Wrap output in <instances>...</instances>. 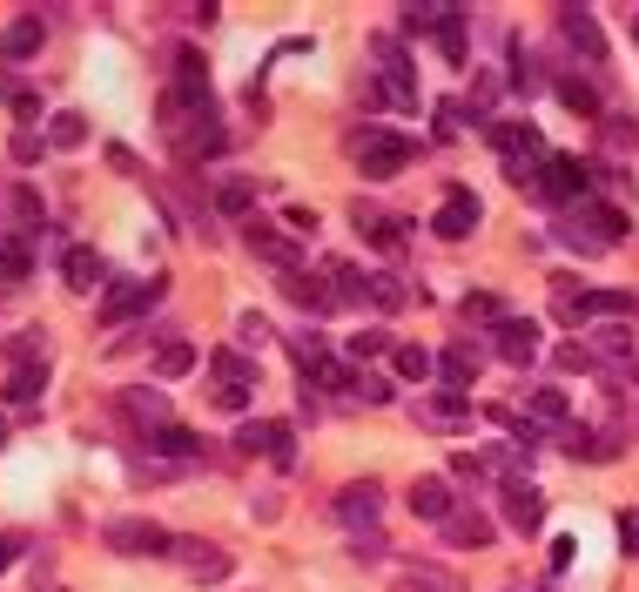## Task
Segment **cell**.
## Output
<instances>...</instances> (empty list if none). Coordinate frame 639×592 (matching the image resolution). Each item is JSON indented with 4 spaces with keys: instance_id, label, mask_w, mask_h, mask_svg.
Returning <instances> with one entry per match:
<instances>
[{
    "instance_id": "obj_1",
    "label": "cell",
    "mask_w": 639,
    "mask_h": 592,
    "mask_svg": "<svg viewBox=\"0 0 639 592\" xmlns=\"http://www.w3.org/2000/svg\"><path fill=\"white\" fill-rule=\"evenodd\" d=\"M350 155H357V168H364L370 183H384V176H405V168H411L418 142H411V135H397V128L364 122V128H350Z\"/></svg>"
},
{
    "instance_id": "obj_2",
    "label": "cell",
    "mask_w": 639,
    "mask_h": 592,
    "mask_svg": "<svg viewBox=\"0 0 639 592\" xmlns=\"http://www.w3.org/2000/svg\"><path fill=\"white\" fill-rule=\"evenodd\" d=\"M102 539H108V552H122V559H176V532H163L155 519H108Z\"/></svg>"
},
{
    "instance_id": "obj_3",
    "label": "cell",
    "mask_w": 639,
    "mask_h": 592,
    "mask_svg": "<svg viewBox=\"0 0 639 592\" xmlns=\"http://www.w3.org/2000/svg\"><path fill=\"white\" fill-rule=\"evenodd\" d=\"M235 451L243 458H270V465H296V432L283 425V417H250L243 432H235Z\"/></svg>"
},
{
    "instance_id": "obj_4",
    "label": "cell",
    "mask_w": 639,
    "mask_h": 592,
    "mask_svg": "<svg viewBox=\"0 0 639 592\" xmlns=\"http://www.w3.org/2000/svg\"><path fill=\"white\" fill-rule=\"evenodd\" d=\"M163 290H169L163 277H122V283H108V290H102V330H122L135 310H148Z\"/></svg>"
},
{
    "instance_id": "obj_5",
    "label": "cell",
    "mask_w": 639,
    "mask_h": 592,
    "mask_svg": "<svg viewBox=\"0 0 639 592\" xmlns=\"http://www.w3.org/2000/svg\"><path fill=\"white\" fill-rule=\"evenodd\" d=\"M418 425H425V432H444V438L471 432V391H438V397H425V404H418Z\"/></svg>"
},
{
    "instance_id": "obj_6",
    "label": "cell",
    "mask_w": 639,
    "mask_h": 592,
    "mask_svg": "<svg viewBox=\"0 0 639 592\" xmlns=\"http://www.w3.org/2000/svg\"><path fill=\"white\" fill-rule=\"evenodd\" d=\"M377 512H384V485L377 478H357V485L337 491V519L350 532H377Z\"/></svg>"
},
{
    "instance_id": "obj_7",
    "label": "cell",
    "mask_w": 639,
    "mask_h": 592,
    "mask_svg": "<svg viewBox=\"0 0 639 592\" xmlns=\"http://www.w3.org/2000/svg\"><path fill=\"white\" fill-rule=\"evenodd\" d=\"M566 222H579V229H586L599 249L626 242V229H632V222H626V209H612V202H593V196H586V202H573V209H566Z\"/></svg>"
},
{
    "instance_id": "obj_8",
    "label": "cell",
    "mask_w": 639,
    "mask_h": 592,
    "mask_svg": "<svg viewBox=\"0 0 639 592\" xmlns=\"http://www.w3.org/2000/svg\"><path fill=\"white\" fill-rule=\"evenodd\" d=\"M478 222H485V202H478L471 189H451V196L438 202V216H431V229H438L444 242H464Z\"/></svg>"
},
{
    "instance_id": "obj_9",
    "label": "cell",
    "mask_w": 639,
    "mask_h": 592,
    "mask_svg": "<svg viewBox=\"0 0 639 592\" xmlns=\"http://www.w3.org/2000/svg\"><path fill=\"white\" fill-rule=\"evenodd\" d=\"M579 323H639V290H579Z\"/></svg>"
},
{
    "instance_id": "obj_10",
    "label": "cell",
    "mask_w": 639,
    "mask_h": 592,
    "mask_svg": "<svg viewBox=\"0 0 639 592\" xmlns=\"http://www.w3.org/2000/svg\"><path fill=\"white\" fill-rule=\"evenodd\" d=\"M492 351H499L505 364H532V357L545 351V336H538V323H532V316H505V323L492 330Z\"/></svg>"
},
{
    "instance_id": "obj_11",
    "label": "cell",
    "mask_w": 639,
    "mask_h": 592,
    "mask_svg": "<svg viewBox=\"0 0 639 592\" xmlns=\"http://www.w3.org/2000/svg\"><path fill=\"white\" fill-rule=\"evenodd\" d=\"M499 505H505V519H512L518 532H538V526H545V491L525 485V478H505V485H499Z\"/></svg>"
},
{
    "instance_id": "obj_12",
    "label": "cell",
    "mask_w": 639,
    "mask_h": 592,
    "mask_svg": "<svg viewBox=\"0 0 639 592\" xmlns=\"http://www.w3.org/2000/svg\"><path fill=\"white\" fill-rule=\"evenodd\" d=\"M558 438H566V451H573V458H586V465H606V458H619V451H626V432H586V425H566Z\"/></svg>"
},
{
    "instance_id": "obj_13",
    "label": "cell",
    "mask_w": 639,
    "mask_h": 592,
    "mask_svg": "<svg viewBox=\"0 0 639 592\" xmlns=\"http://www.w3.org/2000/svg\"><path fill=\"white\" fill-rule=\"evenodd\" d=\"M176 559H182V565H189V579H202V585L229 579V552H222V546H209V539H176Z\"/></svg>"
},
{
    "instance_id": "obj_14",
    "label": "cell",
    "mask_w": 639,
    "mask_h": 592,
    "mask_svg": "<svg viewBox=\"0 0 639 592\" xmlns=\"http://www.w3.org/2000/svg\"><path fill=\"white\" fill-rule=\"evenodd\" d=\"M61 277H67V290H108V283H115V277H108V263L95 257L88 242H74L67 257H61Z\"/></svg>"
},
{
    "instance_id": "obj_15",
    "label": "cell",
    "mask_w": 639,
    "mask_h": 592,
    "mask_svg": "<svg viewBox=\"0 0 639 592\" xmlns=\"http://www.w3.org/2000/svg\"><path fill=\"white\" fill-rule=\"evenodd\" d=\"M41 41H48V21H41V14H21V21H8V34H0V61H34Z\"/></svg>"
},
{
    "instance_id": "obj_16",
    "label": "cell",
    "mask_w": 639,
    "mask_h": 592,
    "mask_svg": "<svg viewBox=\"0 0 639 592\" xmlns=\"http://www.w3.org/2000/svg\"><path fill=\"white\" fill-rule=\"evenodd\" d=\"M558 34H566L586 61H606V34H599V21L586 8H558Z\"/></svg>"
},
{
    "instance_id": "obj_17",
    "label": "cell",
    "mask_w": 639,
    "mask_h": 592,
    "mask_svg": "<svg viewBox=\"0 0 639 592\" xmlns=\"http://www.w3.org/2000/svg\"><path fill=\"white\" fill-rule=\"evenodd\" d=\"M411 512L431 519V526H444V519L458 512V491H451L444 478H418V485H411Z\"/></svg>"
},
{
    "instance_id": "obj_18",
    "label": "cell",
    "mask_w": 639,
    "mask_h": 592,
    "mask_svg": "<svg viewBox=\"0 0 639 592\" xmlns=\"http://www.w3.org/2000/svg\"><path fill=\"white\" fill-rule=\"evenodd\" d=\"M350 222H357V236L370 242V249H384V257H390V249H405V229H397V216H384V209H350Z\"/></svg>"
},
{
    "instance_id": "obj_19",
    "label": "cell",
    "mask_w": 639,
    "mask_h": 592,
    "mask_svg": "<svg viewBox=\"0 0 639 592\" xmlns=\"http://www.w3.org/2000/svg\"><path fill=\"white\" fill-rule=\"evenodd\" d=\"M566 411H573V404H566V391L538 384V391L525 397V425H532V432H538V425H545V432H566Z\"/></svg>"
},
{
    "instance_id": "obj_20",
    "label": "cell",
    "mask_w": 639,
    "mask_h": 592,
    "mask_svg": "<svg viewBox=\"0 0 639 592\" xmlns=\"http://www.w3.org/2000/svg\"><path fill=\"white\" fill-rule=\"evenodd\" d=\"M243 242L256 249V257H270V263H276L283 277H290V270H303V257H296V242H283V236H276L270 222H250V229H243Z\"/></svg>"
},
{
    "instance_id": "obj_21",
    "label": "cell",
    "mask_w": 639,
    "mask_h": 592,
    "mask_svg": "<svg viewBox=\"0 0 639 592\" xmlns=\"http://www.w3.org/2000/svg\"><path fill=\"white\" fill-rule=\"evenodd\" d=\"M176 155H182V162H209V155H222V128H216V115H196V122L176 135Z\"/></svg>"
},
{
    "instance_id": "obj_22",
    "label": "cell",
    "mask_w": 639,
    "mask_h": 592,
    "mask_svg": "<svg viewBox=\"0 0 639 592\" xmlns=\"http://www.w3.org/2000/svg\"><path fill=\"white\" fill-rule=\"evenodd\" d=\"M364 303H370V310H405V303H411V283L397 277V270H364Z\"/></svg>"
},
{
    "instance_id": "obj_23",
    "label": "cell",
    "mask_w": 639,
    "mask_h": 592,
    "mask_svg": "<svg viewBox=\"0 0 639 592\" xmlns=\"http://www.w3.org/2000/svg\"><path fill=\"white\" fill-rule=\"evenodd\" d=\"M142 438H148V451H163V458H209V445L196 432H182V425H155Z\"/></svg>"
},
{
    "instance_id": "obj_24",
    "label": "cell",
    "mask_w": 639,
    "mask_h": 592,
    "mask_svg": "<svg viewBox=\"0 0 639 592\" xmlns=\"http://www.w3.org/2000/svg\"><path fill=\"white\" fill-rule=\"evenodd\" d=\"M189 371H196V344H189V336H163V344H155V377L176 384Z\"/></svg>"
},
{
    "instance_id": "obj_25",
    "label": "cell",
    "mask_w": 639,
    "mask_h": 592,
    "mask_svg": "<svg viewBox=\"0 0 639 592\" xmlns=\"http://www.w3.org/2000/svg\"><path fill=\"white\" fill-rule=\"evenodd\" d=\"M397 585H405V592H458V579L444 565H431V559H405V565H397Z\"/></svg>"
},
{
    "instance_id": "obj_26",
    "label": "cell",
    "mask_w": 639,
    "mask_h": 592,
    "mask_svg": "<svg viewBox=\"0 0 639 592\" xmlns=\"http://www.w3.org/2000/svg\"><path fill=\"white\" fill-rule=\"evenodd\" d=\"M478 364H485V357H478L471 344H451V351L438 357V377H444V391H471V384H478Z\"/></svg>"
},
{
    "instance_id": "obj_27",
    "label": "cell",
    "mask_w": 639,
    "mask_h": 592,
    "mask_svg": "<svg viewBox=\"0 0 639 592\" xmlns=\"http://www.w3.org/2000/svg\"><path fill=\"white\" fill-rule=\"evenodd\" d=\"M558 102H566L573 115H593V122H606V102H599V89L586 74H558Z\"/></svg>"
},
{
    "instance_id": "obj_28",
    "label": "cell",
    "mask_w": 639,
    "mask_h": 592,
    "mask_svg": "<svg viewBox=\"0 0 639 592\" xmlns=\"http://www.w3.org/2000/svg\"><path fill=\"white\" fill-rule=\"evenodd\" d=\"M283 290H290L303 310H337V290H331L324 277H303V270H290V277H283Z\"/></svg>"
},
{
    "instance_id": "obj_29",
    "label": "cell",
    "mask_w": 639,
    "mask_h": 592,
    "mask_svg": "<svg viewBox=\"0 0 639 592\" xmlns=\"http://www.w3.org/2000/svg\"><path fill=\"white\" fill-rule=\"evenodd\" d=\"M444 539L478 552V546H492V519H485V512H451V519H444Z\"/></svg>"
},
{
    "instance_id": "obj_30",
    "label": "cell",
    "mask_w": 639,
    "mask_h": 592,
    "mask_svg": "<svg viewBox=\"0 0 639 592\" xmlns=\"http://www.w3.org/2000/svg\"><path fill=\"white\" fill-rule=\"evenodd\" d=\"M122 404H128V417H142V425H169V397L155 391V384H135V391H122Z\"/></svg>"
},
{
    "instance_id": "obj_31",
    "label": "cell",
    "mask_w": 639,
    "mask_h": 592,
    "mask_svg": "<svg viewBox=\"0 0 639 592\" xmlns=\"http://www.w3.org/2000/svg\"><path fill=\"white\" fill-rule=\"evenodd\" d=\"M28 270H34V257H28V236H0V290H14Z\"/></svg>"
},
{
    "instance_id": "obj_32",
    "label": "cell",
    "mask_w": 639,
    "mask_h": 592,
    "mask_svg": "<svg viewBox=\"0 0 639 592\" xmlns=\"http://www.w3.org/2000/svg\"><path fill=\"white\" fill-rule=\"evenodd\" d=\"M8 364H14V371L48 364V330H21V336H8Z\"/></svg>"
},
{
    "instance_id": "obj_33",
    "label": "cell",
    "mask_w": 639,
    "mask_h": 592,
    "mask_svg": "<svg viewBox=\"0 0 639 592\" xmlns=\"http://www.w3.org/2000/svg\"><path fill=\"white\" fill-rule=\"evenodd\" d=\"M41 391H48V364L8 371V404H41Z\"/></svg>"
},
{
    "instance_id": "obj_34",
    "label": "cell",
    "mask_w": 639,
    "mask_h": 592,
    "mask_svg": "<svg viewBox=\"0 0 639 592\" xmlns=\"http://www.w3.org/2000/svg\"><path fill=\"white\" fill-rule=\"evenodd\" d=\"M390 364H397V377H411V384H425V377L438 371V357H431L425 344H397V351H390Z\"/></svg>"
},
{
    "instance_id": "obj_35",
    "label": "cell",
    "mask_w": 639,
    "mask_h": 592,
    "mask_svg": "<svg viewBox=\"0 0 639 592\" xmlns=\"http://www.w3.org/2000/svg\"><path fill=\"white\" fill-rule=\"evenodd\" d=\"M8 209L21 216V236H41V229H48V209H41L34 189H8Z\"/></svg>"
},
{
    "instance_id": "obj_36",
    "label": "cell",
    "mask_w": 639,
    "mask_h": 592,
    "mask_svg": "<svg viewBox=\"0 0 639 592\" xmlns=\"http://www.w3.org/2000/svg\"><path fill=\"white\" fill-rule=\"evenodd\" d=\"M431 41H438V54H444V61H464V14H458V8H444V21H438V34H431Z\"/></svg>"
},
{
    "instance_id": "obj_37",
    "label": "cell",
    "mask_w": 639,
    "mask_h": 592,
    "mask_svg": "<svg viewBox=\"0 0 639 592\" xmlns=\"http://www.w3.org/2000/svg\"><path fill=\"white\" fill-rule=\"evenodd\" d=\"M512 89L518 95H532V89H545V67L525 54V41H512Z\"/></svg>"
},
{
    "instance_id": "obj_38",
    "label": "cell",
    "mask_w": 639,
    "mask_h": 592,
    "mask_svg": "<svg viewBox=\"0 0 639 592\" xmlns=\"http://www.w3.org/2000/svg\"><path fill=\"white\" fill-rule=\"evenodd\" d=\"M552 364L566 371V377H599V357H593L586 344H558V351H552Z\"/></svg>"
},
{
    "instance_id": "obj_39",
    "label": "cell",
    "mask_w": 639,
    "mask_h": 592,
    "mask_svg": "<svg viewBox=\"0 0 639 592\" xmlns=\"http://www.w3.org/2000/svg\"><path fill=\"white\" fill-rule=\"evenodd\" d=\"M216 209H222V216H250V209H256V189H250L243 176H235V183H222V189H216Z\"/></svg>"
},
{
    "instance_id": "obj_40",
    "label": "cell",
    "mask_w": 639,
    "mask_h": 592,
    "mask_svg": "<svg viewBox=\"0 0 639 592\" xmlns=\"http://www.w3.org/2000/svg\"><path fill=\"white\" fill-rule=\"evenodd\" d=\"M88 142V122L82 115H54L48 122V148H82Z\"/></svg>"
},
{
    "instance_id": "obj_41",
    "label": "cell",
    "mask_w": 639,
    "mask_h": 592,
    "mask_svg": "<svg viewBox=\"0 0 639 592\" xmlns=\"http://www.w3.org/2000/svg\"><path fill=\"white\" fill-rule=\"evenodd\" d=\"M458 316H464V323H492V330L505 323V310H499V297H485V290H471V297L458 303Z\"/></svg>"
},
{
    "instance_id": "obj_42",
    "label": "cell",
    "mask_w": 639,
    "mask_h": 592,
    "mask_svg": "<svg viewBox=\"0 0 639 592\" xmlns=\"http://www.w3.org/2000/svg\"><path fill=\"white\" fill-rule=\"evenodd\" d=\"M0 102H8L21 122H34V115H41V95L28 89V81H0Z\"/></svg>"
},
{
    "instance_id": "obj_43",
    "label": "cell",
    "mask_w": 639,
    "mask_h": 592,
    "mask_svg": "<svg viewBox=\"0 0 639 592\" xmlns=\"http://www.w3.org/2000/svg\"><path fill=\"white\" fill-rule=\"evenodd\" d=\"M290 351H296L303 371H324V364H331V357H324V336H316V330H296V336H290Z\"/></svg>"
},
{
    "instance_id": "obj_44",
    "label": "cell",
    "mask_w": 639,
    "mask_h": 592,
    "mask_svg": "<svg viewBox=\"0 0 639 592\" xmlns=\"http://www.w3.org/2000/svg\"><path fill=\"white\" fill-rule=\"evenodd\" d=\"M235 344H243V351H263V344H270V316L243 310V316H235Z\"/></svg>"
},
{
    "instance_id": "obj_45",
    "label": "cell",
    "mask_w": 639,
    "mask_h": 592,
    "mask_svg": "<svg viewBox=\"0 0 639 592\" xmlns=\"http://www.w3.org/2000/svg\"><path fill=\"white\" fill-rule=\"evenodd\" d=\"M209 371H216V384H250V377H256V371H250L243 357H235V351H216V357H209Z\"/></svg>"
},
{
    "instance_id": "obj_46",
    "label": "cell",
    "mask_w": 639,
    "mask_h": 592,
    "mask_svg": "<svg viewBox=\"0 0 639 592\" xmlns=\"http://www.w3.org/2000/svg\"><path fill=\"white\" fill-rule=\"evenodd\" d=\"M599 128H606V142H612V148H632V142H639V122H632V115H612V108H606V122H599Z\"/></svg>"
},
{
    "instance_id": "obj_47",
    "label": "cell",
    "mask_w": 639,
    "mask_h": 592,
    "mask_svg": "<svg viewBox=\"0 0 639 592\" xmlns=\"http://www.w3.org/2000/svg\"><path fill=\"white\" fill-rule=\"evenodd\" d=\"M350 559H357V565H377V559H384V532H350Z\"/></svg>"
},
{
    "instance_id": "obj_48",
    "label": "cell",
    "mask_w": 639,
    "mask_h": 592,
    "mask_svg": "<svg viewBox=\"0 0 639 592\" xmlns=\"http://www.w3.org/2000/svg\"><path fill=\"white\" fill-rule=\"evenodd\" d=\"M350 397H364V404H390V384H384V377H370V371H364V377H357V384H350Z\"/></svg>"
},
{
    "instance_id": "obj_49",
    "label": "cell",
    "mask_w": 639,
    "mask_h": 592,
    "mask_svg": "<svg viewBox=\"0 0 639 592\" xmlns=\"http://www.w3.org/2000/svg\"><path fill=\"white\" fill-rule=\"evenodd\" d=\"M350 351H357V357H377V351H390V336H384V330H357Z\"/></svg>"
},
{
    "instance_id": "obj_50",
    "label": "cell",
    "mask_w": 639,
    "mask_h": 592,
    "mask_svg": "<svg viewBox=\"0 0 639 592\" xmlns=\"http://www.w3.org/2000/svg\"><path fill=\"white\" fill-rule=\"evenodd\" d=\"M619 552L639 559V512H619Z\"/></svg>"
},
{
    "instance_id": "obj_51",
    "label": "cell",
    "mask_w": 639,
    "mask_h": 592,
    "mask_svg": "<svg viewBox=\"0 0 639 592\" xmlns=\"http://www.w3.org/2000/svg\"><path fill=\"white\" fill-rule=\"evenodd\" d=\"M216 404L222 411H250V384H216Z\"/></svg>"
},
{
    "instance_id": "obj_52",
    "label": "cell",
    "mask_w": 639,
    "mask_h": 592,
    "mask_svg": "<svg viewBox=\"0 0 639 592\" xmlns=\"http://www.w3.org/2000/svg\"><path fill=\"white\" fill-rule=\"evenodd\" d=\"M14 162H41V135H34V128L14 135Z\"/></svg>"
},
{
    "instance_id": "obj_53",
    "label": "cell",
    "mask_w": 639,
    "mask_h": 592,
    "mask_svg": "<svg viewBox=\"0 0 639 592\" xmlns=\"http://www.w3.org/2000/svg\"><path fill=\"white\" fill-rule=\"evenodd\" d=\"M283 222H290V236H316V216H310V209H290Z\"/></svg>"
},
{
    "instance_id": "obj_54",
    "label": "cell",
    "mask_w": 639,
    "mask_h": 592,
    "mask_svg": "<svg viewBox=\"0 0 639 592\" xmlns=\"http://www.w3.org/2000/svg\"><path fill=\"white\" fill-rule=\"evenodd\" d=\"M14 559H21V539H14V532H0V572H8Z\"/></svg>"
},
{
    "instance_id": "obj_55",
    "label": "cell",
    "mask_w": 639,
    "mask_h": 592,
    "mask_svg": "<svg viewBox=\"0 0 639 592\" xmlns=\"http://www.w3.org/2000/svg\"><path fill=\"white\" fill-rule=\"evenodd\" d=\"M626 438H639V404H632V411H626Z\"/></svg>"
},
{
    "instance_id": "obj_56",
    "label": "cell",
    "mask_w": 639,
    "mask_h": 592,
    "mask_svg": "<svg viewBox=\"0 0 639 592\" xmlns=\"http://www.w3.org/2000/svg\"><path fill=\"white\" fill-rule=\"evenodd\" d=\"M632 48H639V14H632Z\"/></svg>"
},
{
    "instance_id": "obj_57",
    "label": "cell",
    "mask_w": 639,
    "mask_h": 592,
    "mask_svg": "<svg viewBox=\"0 0 639 592\" xmlns=\"http://www.w3.org/2000/svg\"><path fill=\"white\" fill-rule=\"evenodd\" d=\"M0 445H8V425H0Z\"/></svg>"
}]
</instances>
